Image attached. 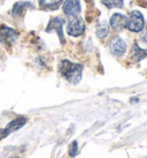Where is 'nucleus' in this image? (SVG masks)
Segmentation results:
<instances>
[{"label": "nucleus", "instance_id": "obj_5", "mask_svg": "<svg viewBox=\"0 0 147 158\" xmlns=\"http://www.w3.org/2000/svg\"><path fill=\"white\" fill-rule=\"evenodd\" d=\"M26 123V117H18L14 120H12L10 123L7 125V127L4 129H0V140L4 139L6 136H8L12 132L18 131L20 128H22Z\"/></svg>", "mask_w": 147, "mask_h": 158}, {"label": "nucleus", "instance_id": "obj_4", "mask_svg": "<svg viewBox=\"0 0 147 158\" xmlns=\"http://www.w3.org/2000/svg\"><path fill=\"white\" fill-rule=\"evenodd\" d=\"M108 46L110 53H112L113 56H115V57H122L126 51V43L120 36L113 37L112 40L109 42Z\"/></svg>", "mask_w": 147, "mask_h": 158}, {"label": "nucleus", "instance_id": "obj_1", "mask_svg": "<svg viewBox=\"0 0 147 158\" xmlns=\"http://www.w3.org/2000/svg\"><path fill=\"white\" fill-rule=\"evenodd\" d=\"M59 70L61 75L71 84H77L82 79L83 66L81 64H75L70 60L65 59L60 62Z\"/></svg>", "mask_w": 147, "mask_h": 158}, {"label": "nucleus", "instance_id": "obj_7", "mask_svg": "<svg viewBox=\"0 0 147 158\" xmlns=\"http://www.w3.org/2000/svg\"><path fill=\"white\" fill-rule=\"evenodd\" d=\"M62 26H63V20L60 16H55L52 20H50L47 27H46V31L51 32V31L55 30L58 32V36L60 38L61 43L65 44V37H63V30H62Z\"/></svg>", "mask_w": 147, "mask_h": 158}, {"label": "nucleus", "instance_id": "obj_9", "mask_svg": "<svg viewBox=\"0 0 147 158\" xmlns=\"http://www.w3.org/2000/svg\"><path fill=\"white\" fill-rule=\"evenodd\" d=\"M126 22H128V16L123 15L121 13H115L112 15L109 20V24L114 30L122 31L126 28Z\"/></svg>", "mask_w": 147, "mask_h": 158}, {"label": "nucleus", "instance_id": "obj_13", "mask_svg": "<svg viewBox=\"0 0 147 158\" xmlns=\"http://www.w3.org/2000/svg\"><path fill=\"white\" fill-rule=\"evenodd\" d=\"M101 2L107 7V8H123L124 0H101Z\"/></svg>", "mask_w": 147, "mask_h": 158}, {"label": "nucleus", "instance_id": "obj_12", "mask_svg": "<svg viewBox=\"0 0 147 158\" xmlns=\"http://www.w3.org/2000/svg\"><path fill=\"white\" fill-rule=\"evenodd\" d=\"M28 7H31L30 2H26V1H18V2H16V4L13 6V15L14 16H21Z\"/></svg>", "mask_w": 147, "mask_h": 158}, {"label": "nucleus", "instance_id": "obj_8", "mask_svg": "<svg viewBox=\"0 0 147 158\" xmlns=\"http://www.w3.org/2000/svg\"><path fill=\"white\" fill-rule=\"evenodd\" d=\"M62 10L66 15L74 16L81 13V2L79 0H65L62 4Z\"/></svg>", "mask_w": 147, "mask_h": 158}, {"label": "nucleus", "instance_id": "obj_3", "mask_svg": "<svg viewBox=\"0 0 147 158\" xmlns=\"http://www.w3.org/2000/svg\"><path fill=\"white\" fill-rule=\"evenodd\" d=\"M145 28V20H144L143 14L139 10L131 12L128 16V22H126V29H129L131 32H140Z\"/></svg>", "mask_w": 147, "mask_h": 158}, {"label": "nucleus", "instance_id": "obj_10", "mask_svg": "<svg viewBox=\"0 0 147 158\" xmlns=\"http://www.w3.org/2000/svg\"><path fill=\"white\" fill-rule=\"evenodd\" d=\"M132 57L137 62L141 61L147 57V50L141 48L137 43H134L133 46H132Z\"/></svg>", "mask_w": 147, "mask_h": 158}, {"label": "nucleus", "instance_id": "obj_15", "mask_svg": "<svg viewBox=\"0 0 147 158\" xmlns=\"http://www.w3.org/2000/svg\"><path fill=\"white\" fill-rule=\"evenodd\" d=\"M141 40L145 44H147V28L143 29V34H141Z\"/></svg>", "mask_w": 147, "mask_h": 158}, {"label": "nucleus", "instance_id": "obj_11", "mask_svg": "<svg viewBox=\"0 0 147 158\" xmlns=\"http://www.w3.org/2000/svg\"><path fill=\"white\" fill-rule=\"evenodd\" d=\"M108 31H109V26L107 21H101V22L97 26V29H95V34H97V37L102 40L105 38L106 36L108 35Z\"/></svg>", "mask_w": 147, "mask_h": 158}, {"label": "nucleus", "instance_id": "obj_2", "mask_svg": "<svg viewBox=\"0 0 147 158\" xmlns=\"http://www.w3.org/2000/svg\"><path fill=\"white\" fill-rule=\"evenodd\" d=\"M85 32V23L78 15L69 16L67 22V34L73 37H79Z\"/></svg>", "mask_w": 147, "mask_h": 158}, {"label": "nucleus", "instance_id": "obj_14", "mask_svg": "<svg viewBox=\"0 0 147 158\" xmlns=\"http://www.w3.org/2000/svg\"><path fill=\"white\" fill-rule=\"evenodd\" d=\"M70 157H75L78 152V142L77 141H73L69 145V149H68Z\"/></svg>", "mask_w": 147, "mask_h": 158}, {"label": "nucleus", "instance_id": "obj_6", "mask_svg": "<svg viewBox=\"0 0 147 158\" xmlns=\"http://www.w3.org/2000/svg\"><path fill=\"white\" fill-rule=\"evenodd\" d=\"M18 38V31L7 26L0 27V42L7 45H13Z\"/></svg>", "mask_w": 147, "mask_h": 158}]
</instances>
